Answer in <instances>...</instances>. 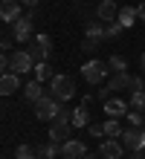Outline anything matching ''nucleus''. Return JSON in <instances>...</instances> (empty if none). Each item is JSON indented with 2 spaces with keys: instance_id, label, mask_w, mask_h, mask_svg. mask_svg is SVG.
<instances>
[{
  "instance_id": "nucleus-1",
  "label": "nucleus",
  "mask_w": 145,
  "mask_h": 159,
  "mask_svg": "<svg viewBox=\"0 0 145 159\" xmlns=\"http://www.w3.org/2000/svg\"><path fill=\"white\" fill-rule=\"evenodd\" d=\"M50 93H52L58 101H70L75 96V78L58 72V75H52V81H50Z\"/></svg>"
},
{
  "instance_id": "nucleus-2",
  "label": "nucleus",
  "mask_w": 145,
  "mask_h": 159,
  "mask_svg": "<svg viewBox=\"0 0 145 159\" xmlns=\"http://www.w3.org/2000/svg\"><path fill=\"white\" fill-rule=\"evenodd\" d=\"M61 110H64V107H61V101H58L52 93H50V96H44V98L35 104V116L41 119V121H55V116L61 113Z\"/></svg>"
},
{
  "instance_id": "nucleus-3",
  "label": "nucleus",
  "mask_w": 145,
  "mask_h": 159,
  "mask_svg": "<svg viewBox=\"0 0 145 159\" xmlns=\"http://www.w3.org/2000/svg\"><path fill=\"white\" fill-rule=\"evenodd\" d=\"M108 72H110V67H108V61H87L84 67H81V75H84V81L87 84H102L104 78H108Z\"/></svg>"
},
{
  "instance_id": "nucleus-4",
  "label": "nucleus",
  "mask_w": 145,
  "mask_h": 159,
  "mask_svg": "<svg viewBox=\"0 0 145 159\" xmlns=\"http://www.w3.org/2000/svg\"><path fill=\"white\" fill-rule=\"evenodd\" d=\"M35 58L29 55V49H21V52H12V72H21V75H26V72L35 70Z\"/></svg>"
},
{
  "instance_id": "nucleus-5",
  "label": "nucleus",
  "mask_w": 145,
  "mask_h": 159,
  "mask_svg": "<svg viewBox=\"0 0 145 159\" xmlns=\"http://www.w3.org/2000/svg\"><path fill=\"white\" fill-rule=\"evenodd\" d=\"M122 153H125L122 139H102V145H99V156L102 159H122Z\"/></svg>"
},
{
  "instance_id": "nucleus-6",
  "label": "nucleus",
  "mask_w": 145,
  "mask_h": 159,
  "mask_svg": "<svg viewBox=\"0 0 145 159\" xmlns=\"http://www.w3.org/2000/svg\"><path fill=\"white\" fill-rule=\"evenodd\" d=\"M12 35H15L17 43H26L29 38H32V17H29V15L17 17V20L12 23Z\"/></svg>"
},
{
  "instance_id": "nucleus-7",
  "label": "nucleus",
  "mask_w": 145,
  "mask_h": 159,
  "mask_svg": "<svg viewBox=\"0 0 145 159\" xmlns=\"http://www.w3.org/2000/svg\"><path fill=\"white\" fill-rule=\"evenodd\" d=\"M0 17L6 23H15L17 17H23V3L21 0H3L0 3Z\"/></svg>"
},
{
  "instance_id": "nucleus-8",
  "label": "nucleus",
  "mask_w": 145,
  "mask_h": 159,
  "mask_svg": "<svg viewBox=\"0 0 145 159\" xmlns=\"http://www.w3.org/2000/svg\"><path fill=\"white\" fill-rule=\"evenodd\" d=\"M61 156L64 159H84L87 148H84L81 139H67V142H61Z\"/></svg>"
},
{
  "instance_id": "nucleus-9",
  "label": "nucleus",
  "mask_w": 145,
  "mask_h": 159,
  "mask_svg": "<svg viewBox=\"0 0 145 159\" xmlns=\"http://www.w3.org/2000/svg\"><path fill=\"white\" fill-rule=\"evenodd\" d=\"M119 9L122 6H116V0H102L99 6H96V17L104 23H113L116 17H119Z\"/></svg>"
},
{
  "instance_id": "nucleus-10",
  "label": "nucleus",
  "mask_w": 145,
  "mask_h": 159,
  "mask_svg": "<svg viewBox=\"0 0 145 159\" xmlns=\"http://www.w3.org/2000/svg\"><path fill=\"white\" fill-rule=\"evenodd\" d=\"M17 90H23L21 72H3V78H0V93H3V96H15Z\"/></svg>"
},
{
  "instance_id": "nucleus-11",
  "label": "nucleus",
  "mask_w": 145,
  "mask_h": 159,
  "mask_svg": "<svg viewBox=\"0 0 145 159\" xmlns=\"http://www.w3.org/2000/svg\"><path fill=\"white\" fill-rule=\"evenodd\" d=\"M131 84H133V75H128V72H113V78L108 81V90L122 93V90H131Z\"/></svg>"
},
{
  "instance_id": "nucleus-12",
  "label": "nucleus",
  "mask_w": 145,
  "mask_h": 159,
  "mask_svg": "<svg viewBox=\"0 0 145 159\" xmlns=\"http://www.w3.org/2000/svg\"><path fill=\"white\" fill-rule=\"evenodd\" d=\"M102 104H104V113H108V116H125V113H128V110H131V104H128V101H122V98H108V101H102Z\"/></svg>"
},
{
  "instance_id": "nucleus-13",
  "label": "nucleus",
  "mask_w": 145,
  "mask_h": 159,
  "mask_svg": "<svg viewBox=\"0 0 145 159\" xmlns=\"http://www.w3.org/2000/svg\"><path fill=\"white\" fill-rule=\"evenodd\" d=\"M23 98L32 101V104H38V101L44 98V87H41V81H38V78H32L29 84H23Z\"/></svg>"
},
{
  "instance_id": "nucleus-14",
  "label": "nucleus",
  "mask_w": 145,
  "mask_h": 159,
  "mask_svg": "<svg viewBox=\"0 0 145 159\" xmlns=\"http://www.w3.org/2000/svg\"><path fill=\"white\" fill-rule=\"evenodd\" d=\"M55 156H61V142H44V145H38V159H55Z\"/></svg>"
},
{
  "instance_id": "nucleus-15",
  "label": "nucleus",
  "mask_w": 145,
  "mask_h": 159,
  "mask_svg": "<svg viewBox=\"0 0 145 159\" xmlns=\"http://www.w3.org/2000/svg\"><path fill=\"white\" fill-rule=\"evenodd\" d=\"M137 17H139V9H133V6H122V9H119V17H116V20H119L125 29H131Z\"/></svg>"
},
{
  "instance_id": "nucleus-16",
  "label": "nucleus",
  "mask_w": 145,
  "mask_h": 159,
  "mask_svg": "<svg viewBox=\"0 0 145 159\" xmlns=\"http://www.w3.org/2000/svg\"><path fill=\"white\" fill-rule=\"evenodd\" d=\"M32 72H35V78L41 81V84H44V81H52V67H50L46 61H38Z\"/></svg>"
},
{
  "instance_id": "nucleus-17",
  "label": "nucleus",
  "mask_w": 145,
  "mask_h": 159,
  "mask_svg": "<svg viewBox=\"0 0 145 159\" xmlns=\"http://www.w3.org/2000/svg\"><path fill=\"white\" fill-rule=\"evenodd\" d=\"M15 159H38V148L35 145H17L15 148Z\"/></svg>"
},
{
  "instance_id": "nucleus-18",
  "label": "nucleus",
  "mask_w": 145,
  "mask_h": 159,
  "mask_svg": "<svg viewBox=\"0 0 145 159\" xmlns=\"http://www.w3.org/2000/svg\"><path fill=\"white\" fill-rule=\"evenodd\" d=\"M108 67H110V72H128V61H125V55H110Z\"/></svg>"
},
{
  "instance_id": "nucleus-19",
  "label": "nucleus",
  "mask_w": 145,
  "mask_h": 159,
  "mask_svg": "<svg viewBox=\"0 0 145 159\" xmlns=\"http://www.w3.org/2000/svg\"><path fill=\"white\" fill-rule=\"evenodd\" d=\"M104 136H108V139H119L122 136V127H119V121H116L113 116L104 121Z\"/></svg>"
},
{
  "instance_id": "nucleus-20",
  "label": "nucleus",
  "mask_w": 145,
  "mask_h": 159,
  "mask_svg": "<svg viewBox=\"0 0 145 159\" xmlns=\"http://www.w3.org/2000/svg\"><path fill=\"white\" fill-rule=\"evenodd\" d=\"M87 119H90V116H87V107L84 104L73 110V127H87Z\"/></svg>"
},
{
  "instance_id": "nucleus-21",
  "label": "nucleus",
  "mask_w": 145,
  "mask_h": 159,
  "mask_svg": "<svg viewBox=\"0 0 145 159\" xmlns=\"http://www.w3.org/2000/svg\"><path fill=\"white\" fill-rule=\"evenodd\" d=\"M125 32V26L119 23V20H113V23H108V41H116L119 35Z\"/></svg>"
},
{
  "instance_id": "nucleus-22",
  "label": "nucleus",
  "mask_w": 145,
  "mask_h": 159,
  "mask_svg": "<svg viewBox=\"0 0 145 159\" xmlns=\"http://www.w3.org/2000/svg\"><path fill=\"white\" fill-rule=\"evenodd\" d=\"M35 43L41 46V49H44L46 55H52V41H50V35H44V32H41V35L35 38Z\"/></svg>"
},
{
  "instance_id": "nucleus-23",
  "label": "nucleus",
  "mask_w": 145,
  "mask_h": 159,
  "mask_svg": "<svg viewBox=\"0 0 145 159\" xmlns=\"http://www.w3.org/2000/svg\"><path fill=\"white\" fill-rule=\"evenodd\" d=\"M99 46H102L99 41H90V38H84V43H81V49H84V52H96V49H99Z\"/></svg>"
},
{
  "instance_id": "nucleus-24",
  "label": "nucleus",
  "mask_w": 145,
  "mask_h": 159,
  "mask_svg": "<svg viewBox=\"0 0 145 159\" xmlns=\"http://www.w3.org/2000/svg\"><path fill=\"white\" fill-rule=\"evenodd\" d=\"M90 136L93 139H102L104 136V125H90Z\"/></svg>"
},
{
  "instance_id": "nucleus-25",
  "label": "nucleus",
  "mask_w": 145,
  "mask_h": 159,
  "mask_svg": "<svg viewBox=\"0 0 145 159\" xmlns=\"http://www.w3.org/2000/svg\"><path fill=\"white\" fill-rule=\"evenodd\" d=\"M21 3H23L26 9H38V0H21Z\"/></svg>"
},
{
  "instance_id": "nucleus-26",
  "label": "nucleus",
  "mask_w": 145,
  "mask_h": 159,
  "mask_svg": "<svg viewBox=\"0 0 145 159\" xmlns=\"http://www.w3.org/2000/svg\"><path fill=\"white\" fill-rule=\"evenodd\" d=\"M139 20L145 23V0H142V3H139Z\"/></svg>"
},
{
  "instance_id": "nucleus-27",
  "label": "nucleus",
  "mask_w": 145,
  "mask_h": 159,
  "mask_svg": "<svg viewBox=\"0 0 145 159\" xmlns=\"http://www.w3.org/2000/svg\"><path fill=\"white\" fill-rule=\"evenodd\" d=\"M84 159H102V156H93V153H87V156H84Z\"/></svg>"
},
{
  "instance_id": "nucleus-28",
  "label": "nucleus",
  "mask_w": 145,
  "mask_h": 159,
  "mask_svg": "<svg viewBox=\"0 0 145 159\" xmlns=\"http://www.w3.org/2000/svg\"><path fill=\"white\" fill-rule=\"evenodd\" d=\"M139 64H142V70H145V52H142V58H139Z\"/></svg>"
},
{
  "instance_id": "nucleus-29",
  "label": "nucleus",
  "mask_w": 145,
  "mask_h": 159,
  "mask_svg": "<svg viewBox=\"0 0 145 159\" xmlns=\"http://www.w3.org/2000/svg\"><path fill=\"white\" fill-rule=\"evenodd\" d=\"M142 81H145V72H142Z\"/></svg>"
}]
</instances>
